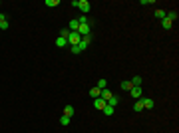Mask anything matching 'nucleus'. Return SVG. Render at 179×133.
Segmentation results:
<instances>
[{
  "instance_id": "nucleus-22",
  "label": "nucleus",
  "mask_w": 179,
  "mask_h": 133,
  "mask_svg": "<svg viewBox=\"0 0 179 133\" xmlns=\"http://www.w3.org/2000/svg\"><path fill=\"white\" fill-rule=\"evenodd\" d=\"M4 20H6V16H4V14H0V22H4Z\"/></svg>"
},
{
  "instance_id": "nucleus-4",
  "label": "nucleus",
  "mask_w": 179,
  "mask_h": 133,
  "mask_svg": "<svg viewBox=\"0 0 179 133\" xmlns=\"http://www.w3.org/2000/svg\"><path fill=\"white\" fill-rule=\"evenodd\" d=\"M141 103H143V109H153V105H155V101L151 97H143Z\"/></svg>"
},
{
  "instance_id": "nucleus-8",
  "label": "nucleus",
  "mask_w": 179,
  "mask_h": 133,
  "mask_svg": "<svg viewBox=\"0 0 179 133\" xmlns=\"http://www.w3.org/2000/svg\"><path fill=\"white\" fill-rule=\"evenodd\" d=\"M102 111H104V113H106L108 117H112V115H114V111H116V107H112V105H106V107H104Z\"/></svg>"
},
{
  "instance_id": "nucleus-21",
  "label": "nucleus",
  "mask_w": 179,
  "mask_h": 133,
  "mask_svg": "<svg viewBox=\"0 0 179 133\" xmlns=\"http://www.w3.org/2000/svg\"><path fill=\"white\" fill-rule=\"evenodd\" d=\"M70 50H72V54H80V48L78 46H70Z\"/></svg>"
},
{
  "instance_id": "nucleus-19",
  "label": "nucleus",
  "mask_w": 179,
  "mask_h": 133,
  "mask_svg": "<svg viewBox=\"0 0 179 133\" xmlns=\"http://www.w3.org/2000/svg\"><path fill=\"white\" fill-rule=\"evenodd\" d=\"M106 86H108V82H106V80H100L96 88H100V89H106Z\"/></svg>"
},
{
  "instance_id": "nucleus-1",
  "label": "nucleus",
  "mask_w": 179,
  "mask_h": 133,
  "mask_svg": "<svg viewBox=\"0 0 179 133\" xmlns=\"http://www.w3.org/2000/svg\"><path fill=\"white\" fill-rule=\"evenodd\" d=\"M72 6L80 8L84 14H86V12H90V2H88V0H74V2H72Z\"/></svg>"
},
{
  "instance_id": "nucleus-3",
  "label": "nucleus",
  "mask_w": 179,
  "mask_h": 133,
  "mask_svg": "<svg viewBox=\"0 0 179 133\" xmlns=\"http://www.w3.org/2000/svg\"><path fill=\"white\" fill-rule=\"evenodd\" d=\"M141 93H143V88H141V86H134V88L130 89V95H132L134 99H139Z\"/></svg>"
},
{
  "instance_id": "nucleus-13",
  "label": "nucleus",
  "mask_w": 179,
  "mask_h": 133,
  "mask_svg": "<svg viewBox=\"0 0 179 133\" xmlns=\"http://www.w3.org/2000/svg\"><path fill=\"white\" fill-rule=\"evenodd\" d=\"M60 125H64V127L70 125V117H68V115H62V117H60Z\"/></svg>"
},
{
  "instance_id": "nucleus-6",
  "label": "nucleus",
  "mask_w": 179,
  "mask_h": 133,
  "mask_svg": "<svg viewBox=\"0 0 179 133\" xmlns=\"http://www.w3.org/2000/svg\"><path fill=\"white\" fill-rule=\"evenodd\" d=\"M120 88L124 89V91H130V89L134 88V84H132L130 80H126V82H122V84H120Z\"/></svg>"
},
{
  "instance_id": "nucleus-18",
  "label": "nucleus",
  "mask_w": 179,
  "mask_h": 133,
  "mask_svg": "<svg viewBox=\"0 0 179 133\" xmlns=\"http://www.w3.org/2000/svg\"><path fill=\"white\" fill-rule=\"evenodd\" d=\"M60 36L68 40V36H70V30H68V28H62V32H60Z\"/></svg>"
},
{
  "instance_id": "nucleus-17",
  "label": "nucleus",
  "mask_w": 179,
  "mask_h": 133,
  "mask_svg": "<svg viewBox=\"0 0 179 133\" xmlns=\"http://www.w3.org/2000/svg\"><path fill=\"white\" fill-rule=\"evenodd\" d=\"M58 4H60V0H46V6H50V8H54Z\"/></svg>"
},
{
  "instance_id": "nucleus-2",
  "label": "nucleus",
  "mask_w": 179,
  "mask_h": 133,
  "mask_svg": "<svg viewBox=\"0 0 179 133\" xmlns=\"http://www.w3.org/2000/svg\"><path fill=\"white\" fill-rule=\"evenodd\" d=\"M80 40H82V36H80L78 32H70V36H68V44L70 46H78Z\"/></svg>"
},
{
  "instance_id": "nucleus-9",
  "label": "nucleus",
  "mask_w": 179,
  "mask_h": 133,
  "mask_svg": "<svg viewBox=\"0 0 179 133\" xmlns=\"http://www.w3.org/2000/svg\"><path fill=\"white\" fill-rule=\"evenodd\" d=\"M90 95L96 99V97H100V95H102V89H100V88H92V89H90Z\"/></svg>"
},
{
  "instance_id": "nucleus-10",
  "label": "nucleus",
  "mask_w": 179,
  "mask_h": 133,
  "mask_svg": "<svg viewBox=\"0 0 179 133\" xmlns=\"http://www.w3.org/2000/svg\"><path fill=\"white\" fill-rule=\"evenodd\" d=\"M165 16H167V12H165V10H161V8H159V10H155V18H157V20H163Z\"/></svg>"
},
{
  "instance_id": "nucleus-5",
  "label": "nucleus",
  "mask_w": 179,
  "mask_h": 133,
  "mask_svg": "<svg viewBox=\"0 0 179 133\" xmlns=\"http://www.w3.org/2000/svg\"><path fill=\"white\" fill-rule=\"evenodd\" d=\"M106 105H108V103H106L102 97H96V99H94V107H96V109H104Z\"/></svg>"
},
{
  "instance_id": "nucleus-11",
  "label": "nucleus",
  "mask_w": 179,
  "mask_h": 133,
  "mask_svg": "<svg viewBox=\"0 0 179 133\" xmlns=\"http://www.w3.org/2000/svg\"><path fill=\"white\" fill-rule=\"evenodd\" d=\"M161 26H163V28H165V30H169V28H171V26H173V22H171V20H169V18H163V20H161Z\"/></svg>"
},
{
  "instance_id": "nucleus-15",
  "label": "nucleus",
  "mask_w": 179,
  "mask_h": 133,
  "mask_svg": "<svg viewBox=\"0 0 179 133\" xmlns=\"http://www.w3.org/2000/svg\"><path fill=\"white\" fill-rule=\"evenodd\" d=\"M165 18H169L171 22H175V20H177V10H173V12H169V14H167Z\"/></svg>"
},
{
  "instance_id": "nucleus-20",
  "label": "nucleus",
  "mask_w": 179,
  "mask_h": 133,
  "mask_svg": "<svg viewBox=\"0 0 179 133\" xmlns=\"http://www.w3.org/2000/svg\"><path fill=\"white\" fill-rule=\"evenodd\" d=\"M0 30H8V22H6V20L0 22Z\"/></svg>"
},
{
  "instance_id": "nucleus-12",
  "label": "nucleus",
  "mask_w": 179,
  "mask_h": 133,
  "mask_svg": "<svg viewBox=\"0 0 179 133\" xmlns=\"http://www.w3.org/2000/svg\"><path fill=\"white\" fill-rule=\"evenodd\" d=\"M64 115L72 117V115H74V105H66V107H64Z\"/></svg>"
},
{
  "instance_id": "nucleus-7",
  "label": "nucleus",
  "mask_w": 179,
  "mask_h": 133,
  "mask_svg": "<svg viewBox=\"0 0 179 133\" xmlns=\"http://www.w3.org/2000/svg\"><path fill=\"white\" fill-rule=\"evenodd\" d=\"M56 46H58V48H66V46H68V40L60 36V38H56Z\"/></svg>"
},
{
  "instance_id": "nucleus-14",
  "label": "nucleus",
  "mask_w": 179,
  "mask_h": 133,
  "mask_svg": "<svg viewBox=\"0 0 179 133\" xmlns=\"http://www.w3.org/2000/svg\"><path fill=\"white\" fill-rule=\"evenodd\" d=\"M134 111H143V103H141V99L134 103Z\"/></svg>"
},
{
  "instance_id": "nucleus-16",
  "label": "nucleus",
  "mask_w": 179,
  "mask_h": 133,
  "mask_svg": "<svg viewBox=\"0 0 179 133\" xmlns=\"http://www.w3.org/2000/svg\"><path fill=\"white\" fill-rule=\"evenodd\" d=\"M132 84H134V86H141V84H143V80H141V76H135L134 80H132Z\"/></svg>"
}]
</instances>
